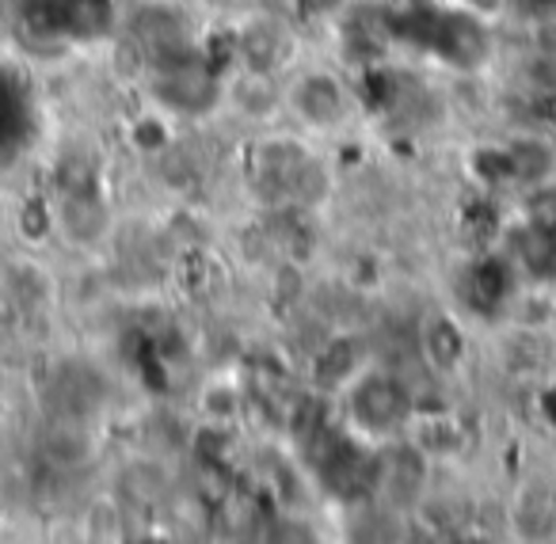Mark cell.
Returning <instances> with one entry per match:
<instances>
[{
  "label": "cell",
  "instance_id": "2",
  "mask_svg": "<svg viewBox=\"0 0 556 544\" xmlns=\"http://www.w3.org/2000/svg\"><path fill=\"white\" fill-rule=\"evenodd\" d=\"M355 419L366 434H386V430L401 427L404 422V396L393 381L386 377H370L363 381L355 396Z\"/></svg>",
  "mask_w": 556,
  "mask_h": 544
},
{
  "label": "cell",
  "instance_id": "1",
  "mask_svg": "<svg viewBox=\"0 0 556 544\" xmlns=\"http://www.w3.org/2000/svg\"><path fill=\"white\" fill-rule=\"evenodd\" d=\"M290 107H294V115L302 118L305 126H313V130H332V126H340L343 118H348V92H343V85L336 77H328V73H309V77H302L294 88H290Z\"/></svg>",
  "mask_w": 556,
  "mask_h": 544
}]
</instances>
